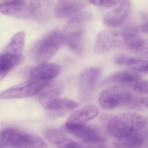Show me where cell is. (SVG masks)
Masks as SVG:
<instances>
[{
    "label": "cell",
    "instance_id": "cell-1",
    "mask_svg": "<svg viewBox=\"0 0 148 148\" xmlns=\"http://www.w3.org/2000/svg\"><path fill=\"white\" fill-rule=\"evenodd\" d=\"M147 125L146 119L136 112H126L112 116L107 124L108 132L116 139L141 132Z\"/></svg>",
    "mask_w": 148,
    "mask_h": 148
},
{
    "label": "cell",
    "instance_id": "cell-2",
    "mask_svg": "<svg viewBox=\"0 0 148 148\" xmlns=\"http://www.w3.org/2000/svg\"><path fill=\"white\" fill-rule=\"evenodd\" d=\"M90 18L87 13L77 14L69 21L63 29L64 44L77 54L83 51L86 25Z\"/></svg>",
    "mask_w": 148,
    "mask_h": 148
},
{
    "label": "cell",
    "instance_id": "cell-3",
    "mask_svg": "<svg viewBox=\"0 0 148 148\" xmlns=\"http://www.w3.org/2000/svg\"><path fill=\"white\" fill-rule=\"evenodd\" d=\"M47 148L45 141L39 137L13 128L0 132V148Z\"/></svg>",
    "mask_w": 148,
    "mask_h": 148
},
{
    "label": "cell",
    "instance_id": "cell-4",
    "mask_svg": "<svg viewBox=\"0 0 148 148\" xmlns=\"http://www.w3.org/2000/svg\"><path fill=\"white\" fill-rule=\"evenodd\" d=\"M63 44L62 32L54 30L47 33L38 40L33 48L34 60L39 64L46 63L56 54Z\"/></svg>",
    "mask_w": 148,
    "mask_h": 148
},
{
    "label": "cell",
    "instance_id": "cell-5",
    "mask_svg": "<svg viewBox=\"0 0 148 148\" xmlns=\"http://www.w3.org/2000/svg\"><path fill=\"white\" fill-rule=\"evenodd\" d=\"M132 98V93L127 88L115 86L103 90L99 94L98 103L104 110H114L127 105Z\"/></svg>",
    "mask_w": 148,
    "mask_h": 148
},
{
    "label": "cell",
    "instance_id": "cell-6",
    "mask_svg": "<svg viewBox=\"0 0 148 148\" xmlns=\"http://www.w3.org/2000/svg\"><path fill=\"white\" fill-rule=\"evenodd\" d=\"M51 80L42 81L29 79L2 92L0 93V99L24 98L38 95L41 90Z\"/></svg>",
    "mask_w": 148,
    "mask_h": 148
},
{
    "label": "cell",
    "instance_id": "cell-7",
    "mask_svg": "<svg viewBox=\"0 0 148 148\" xmlns=\"http://www.w3.org/2000/svg\"><path fill=\"white\" fill-rule=\"evenodd\" d=\"M123 43V34L112 29L103 30L95 38L94 51L96 53H103L119 47Z\"/></svg>",
    "mask_w": 148,
    "mask_h": 148
},
{
    "label": "cell",
    "instance_id": "cell-8",
    "mask_svg": "<svg viewBox=\"0 0 148 148\" xmlns=\"http://www.w3.org/2000/svg\"><path fill=\"white\" fill-rule=\"evenodd\" d=\"M99 112L98 107L93 104L88 105L75 111L66 122V131L74 130L84 125L97 116Z\"/></svg>",
    "mask_w": 148,
    "mask_h": 148
},
{
    "label": "cell",
    "instance_id": "cell-9",
    "mask_svg": "<svg viewBox=\"0 0 148 148\" xmlns=\"http://www.w3.org/2000/svg\"><path fill=\"white\" fill-rule=\"evenodd\" d=\"M102 73L100 67L92 66L81 71L79 76V89L84 97L90 96L95 89L96 83Z\"/></svg>",
    "mask_w": 148,
    "mask_h": 148
},
{
    "label": "cell",
    "instance_id": "cell-10",
    "mask_svg": "<svg viewBox=\"0 0 148 148\" xmlns=\"http://www.w3.org/2000/svg\"><path fill=\"white\" fill-rule=\"evenodd\" d=\"M61 72V67L57 64L45 63L30 68L27 74L29 79L50 81L54 79Z\"/></svg>",
    "mask_w": 148,
    "mask_h": 148
},
{
    "label": "cell",
    "instance_id": "cell-11",
    "mask_svg": "<svg viewBox=\"0 0 148 148\" xmlns=\"http://www.w3.org/2000/svg\"><path fill=\"white\" fill-rule=\"evenodd\" d=\"M89 3V1L82 0L59 1L54 7V14L58 19L69 18L83 10Z\"/></svg>",
    "mask_w": 148,
    "mask_h": 148
},
{
    "label": "cell",
    "instance_id": "cell-12",
    "mask_svg": "<svg viewBox=\"0 0 148 148\" xmlns=\"http://www.w3.org/2000/svg\"><path fill=\"white\" fill-rule=\"evenodd\" d=\"M0 13L21 19H29L31 17L30 4L25 1H12L1 3Z\"/></svg>",
    "mask_w": 148,
    "mask_h": 148
},
{
    "label": "cell",
    "instance_id": "cell-13",
    "mask_svg": "<svg viewBox=\"0 0 148 148\" xmlns=\"http://www.w3.org/2000/svg\"><path fill=\"white\" fill-rule=\"evenodd\" d=\"M86 143L95 144L103 142L105 139L100 130L88 125H84L77 129L66 131Z\"/></svg>",
    "mask_w": 148,
    "mask_h": 148
},
{
    "label": "cell",
    "instance_id": "cell-14",
    "mask_svg": "<svg viewBox=\"0 0 148 148\" xmlns=\"http://www.w3.org/2000/svg\"><path fill=\"white\" fill-rule=\"evenodd\" d=\"M130 2L129 1H123L117 7L105 16L104 22L110 27H117L123 24L130 14Z\"/></svg>",
    "mask_w": 148,
    "mask_h": 148
},
{
    "label": "cell",
    "instance_id": "cell-15",
    "mask_svg": "<svg viewBox=\"0 0 148 148\" xmlns=\"http://www.w3.org/2000/svg\"><path fill=\"white\" fill-rule=\"evenodd\" d=\"M140 81L141 76L138 73L133 71L125 70L111 74L102 81V84L117 83L134 87Z\"/></svg>",
    "mask_w": 148,
    "mask_h": 148
},
{
    "label": "cell",
    "instance_id": "cell-16",
    "mask_svg": "<svg viewBox=\"0 0 148 148\" xmlns=\"http://www.w3.org/2000/svg\"><path fill=\"white\" fill-rule=\"evenodd\" d=\"M29 4L31 16L35 20L45 22L49 20L52 12V1H32Z\"/></svg>",
    "mask_w": 148,
    "mask_h": 148
},
{
    "label": "cell",
    "instance_id": "cell-17",
    "mask_svg": "<svg viewBox=\"0 0 148 148\" xmlns=\"http://www.w3.org/2000/svg\"><path fill=\"white\" fill-rule=\"evenodd\" d=\"M44 108L51 110L59 111L77 109L79 106L78 102L64 98H54L40 100Z\"/></svg>",
    "mask_w": 148,
    "mask_h": 148
},
{
    "label": "cell",
    "instance_id": "cell-18",
    "mask_svg": "<svg viewBox=\"0 0 148 148\" xmlns=\"http://www.w3.org/2000/svg\"><path fill=\"white\" fill-rule=\"evenodd\" d=\"M123 43L129 49L147 55V43L145 40L134 33L125 32L123 34Z\"/></svg>",
    "mask_w": 148,
    "mask_h": 148
},
{
    "label": "cell",
    "instance_id": "cell-19",
    "mask_svg": "<svg viewBox=\"0 0 148 148\" xmlns=\"http://www.w3.org/2000/svg\"><path fill=\"white\" fill-rule=\"evenodd\" d=\"M25 35L23 32H19L14 35L10 43L4 49L2 53L21 56L25 47Z\"/></svg>",
    "mask_w": 148,
    "mask_h": 148
},
{
    "label": "cell",
    "instance_id": "cell-20",
    "mask_svg": "<svg viewBox=\"0 0 148 148\" xmlns=\"http://www.w3.org/2000/svg\"><path fill=\"white\" fill-rule=\"evenodd\" d=\"M22 55L14 56L2 53L0 55V82L21 60Z\"/></svg>",
    "mask_w": 148,
    "mask_h": 148
},
{
    "label": "cell",
    "instance_id": "cell-21",
    "mask_svg": "<svg viewBox=\"0 0 148 148\" xmlns=\"http://www.w3.org/2000/svg\"><path fill=\"white\" fill-rule=\"evenodd\" d=\"M63 85L59 80L53 79L47 84L38 94L40 100L56 98L63 91Z\"/></svg>",
    "mask_w": 148,
    "mask_h": 148
},
{
    "label": "cell",
    "instance_id": "cell-22",
    "mask_svg": "<svg viewBox=\"0 0 148 148\" xmlns=\"http://www.w3.org/2000/svg\"><path fill=\"white\" fill-rule=\"evenodd\" d=\"M121 146L125 148H139L144 143L145 137L141 132L129 134L116 139Z\"/></svg>",
    "mask_w": 148,
    "mask_h": 148
},
{
    "label": "cell",
    "instance_id": "cell-23",
    "mask_svg": "<svg viewBox=\"0 0 148 148\" xmlns=\"http://www.w3.org/2000/svg\"><path fill=\"white\" fill-rule=\"evenodd\" d=\"M44 135L49 142L57 146L67 137L62 132L54 128H47L44 130Z\"/></svg>",
    "mask_w": 148,
    "mask_h": 148
},
{
    "label": "cell",
    "instance_id": "cell-24",
    "mask_svg": "<svg viewBox=\"0 0 148 148\" xmlns=\"http://www.w3.org/2000/svg\"><path fill=\"white\" fill-rule=\"evenodd\" d=\"M126 66L130 69L147 74L148 73L147 61L144 60L130 58L127 60Z\"/></svg>",
    "mask_w": 148,
    "mask_h": 148
},
{
    "label": "cell",
    "instance_id": "cell-25",
    "mask_svg": "<svg viewBox=\"0 0 148 148\" xmlns=\"http://www.w3.org/2000/svg\"><path fill=\"white\" fill-rule=\"evenodd\" d=\"M123 1H113V0H95L90 1L89 2L94 5L110 8L116 6L120 4Z\"/></svg>",
    "mask_w": 148,
    "mask_h": 148
},
{
    "label": "cell",
    "instance_id": "cell-26",
    "mask_svg": "<svg viewBox=\"0 0 148 148\" xmlns=\"http://www.w3.org/2000/svg\"><path fill=\"white\" fill-rule=\"evenodd\" d=\"M134 90L140 94H148V82L147 80L140 81L134 87Z\"/></svg>",
    "mask_w": 148,
    "mask_h": 148
},
{
    "label": "cell",
    "instance_id": "cell-27",
    "mask_svg": "<svg viewBox=\"0 0 148 148\" xmlns=\"http://www.w3.org/2000/svg\"><path fill=\"white\" fill-rule=\"evenodd\" d=\"M57 147L58 148H82L76 142L68 137Z\"/></svg>",
    "mask_w": 148,
    "mask_h": 148
},
{
    "label": "cell",
    "instance_id": "cell-28",
    "mask_svg": "<svg viewBox=\"0 0 148 148\" xmlns=\"http://www.w3.org/2000/svg\"><path fill=\"white\" fill-rule=\"evenodd\" d=\"M130 57L124 54L117 55L115 58L116 64L120 66H126V63Z\"/></svg>",
    "mask_w": 148,
    "mask_h": 148
},
{
    "label": "cell",
    "instance_id": "cell-29",
    "mask_svg": "<svg viewBox=\"0 0 148 148\" xmlns=\"http://www.w3.org/2000/svg\"><path fill=\"white\" fill-rule=\"evenodd\" d=\"M135 32L136 34L138 33L147 34L148 33V23H143L138 26L135 27Z\"/></svg>",
    "mask_w": 148,
    "mask_h": 148
},
{
    "label": "cell",
    "instance_id": "cell-30",
    "mask_svg": "<svg viewBox=\"0 0 148 148\" xmlns=\"http://www.w3.org/2000/svg\"><path fill=\"white\" fill-rule=\"evenodd\" d=\"M140 102L144 106H146V107H148V98L147 97H142L140 99Z\"/></svg>",
    "mask_w": 148,
    "mask_h": 148
}]
</instances>
